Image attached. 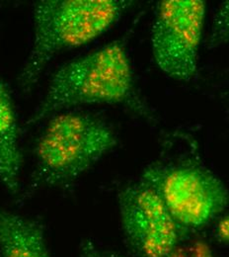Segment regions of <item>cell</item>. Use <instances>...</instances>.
<instances>
[{"label": "cell", "mask_w": 229, "mask_h": 257, "mask_svg": "<svg viewBox=\"0 0 229 257\" xmlns=\"http://www.w3.org/2000/svg\"><path fill=\"white\" fill-rule=\"evenodd\" d=\"M122 229L134 257H171L187 237L159 196L136 181L119 193Z\"/></svg>", "instance_id": "6"}, {"label": "cell", "mask_w": 229, "mask_h": 257, "mask_svg": "<svg viewBox=\"0 0 229 257\" xmlns=\"http://www.w3.org/2000/svg\"><path fill=\"white\" fill-rule=\"evenodd\" d=\"M133 72L126 46L114 41L63 65L27 126H33L70 108L90 104H119L131 99Z\"/></svg>", "instance_id": "2"}, {"label": "cell", "mask_w": 229, "mask_h": 257, "mask_svg": "<svg viewBox=\"0 0 229 257\" xmlns=\"http://www.w3.org/2000/svg\"><path fill=\"white\" fill-rule=\"evenodd\" d=\"M227 109H228V116H229V100H228V104H227Z\"/></svg>", "instance_id": "12"}, {"label": "cell", "mask_w": 229, "mask_h": 257, "mask_svg": "<svg viewBox=\"0 0 229 257\" xmlns=\"http://www.w3.org/2000/svg\"><path fill=\"white\" fill-rule=\"evenodd\" d=\"M131 1L41 0L34 5V37L19 83L29 90L61 52L84 46L119 21Z\"/></svg>", "instance_id": "1"}, {"label": "cell", "mask_w": 229, "mask_h": 257, "mask_svg": "<svg viewBox=\"0 0 229 257\" xmlns=\"http://www.w3.org/2000/svg\"><path fill=\"white\" fill-rule=\"evenodd\" d=\"M21 164L16 112L10 93L0 79V182L12 195L20 190Z\"/></svg>", "instance_id": "8"}, {"label": "cell", "mask_w": 229, "mask_h": 257, "mask_svg": "<svg viewBox=\"0 0 229 257\" xmlns=\"http://www.w3.org/2000/svg\"><path fill=\"white\" fill-rule=\"evenodd\" d=\"M138 180L155 191L173 219L188 232L217 221L229 206L226 185L195 163H154Z\"/></svg>", "instance_id": "4"}, {"label": "cell", "mask_w": 229, "mask_h": 257, "mask_svg": "<svg viewBox=\"0 0 229 257\" xmlns=\"http://www.w3.org/2000/svg\"><path fill=\"white\" fill-rule=\"evenodd\" d=\"M0 257H52L44 225L0 208Z\"/></svg>", "instance_id": "7"}, {"label": "cell", "mask_w": 229, "mask_h": 257, "mask_svg": "<svg viewBox=\"0 0 229 257\" xmlns=\"http://www.w3.org/2000/svg\"><path fill=\"white\" fill-rule=\"evenodd\" d=\"M81 257H124L117 252L102 249L91 240H84L80 245Z\"/></svg>", "instance_id": "10"}, {"label": "cell", "mask_w": 229, "mask_h": 257, "mask_svg": "<svg viewBox=\"0 0 229 257\" xmlns=\"http://www.w3.org/2000/svg\"><path fill=\"white\" fill-rule=\"evenodd\" d=\"M205 8L201 0H163L156 6L152 54L157 66L175 80L188 82L196 74Z\"/></svg>", "instance_id": "5"}, {"label": "cell", "mask_w": 229, "mask_h": 257, "mask_svg": "<svg viewBox=\"0 0 229 257\" xmlns=\"http://www.w3.org/2000/svg\"><path fill=\"white\" fill-rule=\"evenodd\" d=\"M213 233L220 242L229 245V214L216 221Z\"/></svg>", "instance_id": "11"}, {"label": "cell", "mask_w": 229, "mask_h": 257, "mask_svg": "<svg viewBox=\"0 0 229 257\" xmlns=\"http://www.w3.org/2000/svg\"><path fill=\"white\" fill-rule=\"evenodd\" d=\"M229 44V1L220 4L216 10L208 38V47L214 49Z\"/></svg>", "instance_id": "9"}, {"label": "cell", "mask_w": 229, "mask_h": 257, "mask_svg": "<svg viewBox=\"0 0 229 257\" xmlns=\"http://www.w3.org/2000/svg\"><path fill=\"white\" fill-rule=\"evenodd\" d=\"M113 128L96 116L66 110L48 119L35 147L39 183L68 184L102 160L117 145Z\"/></svg>", "instance_id": "3"}]
</instances>
